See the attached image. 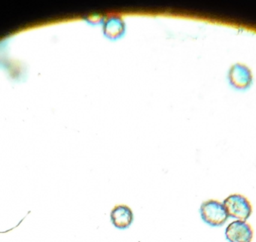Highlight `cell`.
<instances>
[{
	"label": "cell",
	"mask_w": 256,
	"mask_h": 242,
	"mask_svg": "<svg viewBox=\"0 0 256 242\" xmlns=\"http://www.w3.org/2000/svg\"><path fill=\"white\" fill-rule=\"evenodd\" d=\"M224 206L228 217L238 220L246 222L252 213V204L249 200L238 194L230 195L224 200Z\"/></svg>",
	"instance_id": "1"
},
{
	"label": "cell",
	"mask_w": 256,
	"mask_h": 242,
	"mask_svg": "<svg viewBox=\"0 0 256 242\" xmlns=\"http://www.w3.org/2000/svg\"><path fill=\"white\" fill-rule=\"evenodd\" d=\"M110 219L116 228L120 230L127 229L134 222V214L128 206L118 205L112 208Z\"/></svg>",
	"instance_id": "4"
},
{
	"label": "cell",
	"mask_w": 256,
	"mask_h": 242,
	"mask_svg": "<svg viewBox=\"0 0 256 242\" xmlns=\"http://www.w3.org/2000/svg\"><path fill=\"white\" fill-rule=\"evenodd\" d=\"M225 234L228 242H251L254 238L252 226L243 220L232 222L226 229Z\"/></svg>",
	"instance_id": "3"
},
{
	"label": "cell",
	"mask_w": 256,
	"mask_h": 242,
	"mask_svg": "<svg viewBox=\"0 0 256 242\" xmlns=\"http://www.w3.org/2000/svg\"><path fill=\"white\" fill-rule=\"evenodd\" d=\"M200 214L204 223L210 226H221L228 218L224 204L214 200H209L202 204Z\"/></svg>",
	"instance_id": "2"
}]
</instances>
